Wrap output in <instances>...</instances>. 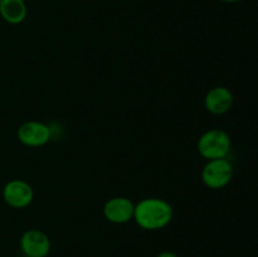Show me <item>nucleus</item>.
Wrapping results in <instances>:
<instances>
[{
	"label": "nucleus",
	"instance_id": "obj_12",
	"mask_svg": "<svg viewBox=\"0 0 258 257\" xmlns=\"http://www.w3.org/2000/svg\"><path fill=\"white\" fill-rule=\"evenodd\" d=\"M23 257H28V256H23Z\"/></svg>",
	"mask_w": 258,
	"mask_h": 257
},
{
	"label": "nucleus",
	"instance_id": "obj_7",
	"mask_svg": "<svg viewBox=\"0 0 258 257\" xmlns=\"http://www.w3.org/2000/svg\"><path fill=\"white\" fill-rule=\"evenodd\" d=\"M135 204L125 197L108 199L103 206V216L108 222L115 224L127 223L134 218Z\"/></svg>",
	"mask_w": 258,
	"mask_h": 257
},
{
	"label": "nucleus",
	"instance_id": "obj_8",
	"mask_svg": "<svg viewBox=\"0 0 258 257\" xmlns=\"http://www.w3.org/2000/svg\"><path fill=\"white\" fill-rule=\"evenodd\" d=\"M206 108L213 115H223L233 105V93L223 86H217L208 91L204 98Z\"/></svg>",
	"mask_w": 258,
	"mask_h": 257
},
{
	"label": "nucleus",
	"instance_id": "obj_9",
	"mask_svg": "<svg viewBox=\"0 0 258 257\" xmlns=\"http://www.w3.org/2000/svg\"><path fill=\"white\" fill-rule=\"evenodd\" d=\"M27 14L28 8L24 0H0V15L9 24H20Z\"/></svg>",
	"mask_w": 258,
	"mask_h": 257
},
{
	"label": "nucleus",
	"instance_id": "obj_11",
	"mask_svg": "<svg viewBox=\"0 0 258 257\" xmlns=\"http://www.w3.org/2000/svg\"><path fill=\"white\" fill-rule=\"evenodd\" d=\"M219 2H223V3H237L239 0H219Z\"/></svg>",
	"mask_w": 258,
	"mask_h": 257
},
{
	"label": "nucleus",
	"instance_id": "obj_10",
	"mask_svg": "<svg viewBox=\"0 0 258 257\" xmlns=\"http://www.w3.org/2000/svg\"><path fill=\"white\" fill-rule=\"evenodd\" d=\"M156 257H179V256H178V254L174 253V252L164 251V252H160V253H159Z\"/></svg>",
	"mask_w": 258,
	"mask_h": 257
},
{
	"label": "nucleus",
	"instance_id": "obj_6",
	"mask_svg": "<svg viewBox=\"0 0 258 257\" xmlns=\"http://www.w3.org/2000/svg\"><path fill=\"white\" fill-rule=\"evenodd\" d=\"M18 139L30 148L43 146L50 140V128L39 121H27L18 128Z\"/></svg>",
	"mask_w": 258,
	"mask_h": 257
},
{
	"label": "nucleus",
	"instance_id": "obj_1",
	"mask_svg": "<svg viewBox=\"0 0 258 257\" xmlns=\"http://www.w3.org/2000/svg\"><path fill=\"white\" fill-rule=\"evenodd\" d=\"M134 219L146 231H156L168 226L173 219V208L160 198H146L135 206Z\"/></svg>",
	"mask_w": 258,
	"mask_h": 257
},
{
	"label": "nucleus",
	"instance_id": "obj_5",
	"mask_svg": "<svg viewBox=\"0 0 258 257\" xmlns=\"http://www.w3.org/2000/svg\"><path fill=\"white\" fill-rule=\"evenodd\" d=\"M20 248L24 256L47 257L50 252V239L39 229H28L20 238Z\"/></svg>",
	"mask_w": 258,
	"mask_h": 257
},
{
	"label": "nucleus",
	"instance_id": "obj_4",
	"mask_svg": "<svg viewBox=\"0 0 258 257\" xmlns=\"http://www.w3.org/2000/svg\"><path fill=\"white\" fill-rule=\"evenodd\" d=\"M34 198V191L30 184L22 179H13L3 188V199L9 207L22 209L29 206Z\"/></svg>",
	"mask_w": 258,
	"mask_h": 257
},
{
	"label": "nucleus",
	"instance_id": "obj_2",
	"mask_svg": "<svg viewBox=\"0 0 258 257\" xmlns=\"http://www.w3.org/2000/svg\"><path fill=\"white\" fill-rule=\"evenodd\" d=\"M231 139L226 131L212 128L199 138L198 151L207 160L224 159L231 150Z\"/></svg>",
	"mask_w": 258,
	"mask_h": 257
},
{
	"label": "nucleus",
	"instance_id": "obj_3",
	"mask_svg": "<svg viewBox=\"0 0 258 257\" xmlns=\"http://www.w3.org/2000/svg\"><path fill=\"white\" fill-rule=\"evenodd\" d=\"M233 176V166L224 159H214L208 160L202 171L203 183L211 189L224 188Z\"/></svg>",
	"mask_w": 258,
	"mask_h": 257
}]
</instances>
